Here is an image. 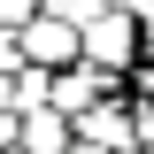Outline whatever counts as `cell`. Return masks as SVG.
I'll return each instance as SVG.
<instances>
[{
	"label": "cell",
	"instance_id": "obj_1",
	"mask_svg": "<svg viewBox=\"0 0 154 154\" xmlns=\"http://www.w3.org/2000/svg\"><path fill=\"white\" fill-rule=\"evenodd\" d=\"M77 62H93V69H139V16L131 8H93V16H77Z\"/></svg>",
	"mask_w": 154,
	"mask_h": 154
},
{
	"label": "cell",
	"instance_id": "obj_6",
	"mask_svg": "<svg viewBox=\"0 0 154 154\" xmlns=\"http://www.w3.org/2000/svg\"><path fill=\"white\" fill-rule=\"evenodd\" d=\"M131 123H139V146H154V93H131Z\"/></svg>",
	"mask_w": 154,
	"mask_h": 154
},
{
	"label": "cell",
	"instance_id": "obj_8",
	"mask_svg": "<svg viewBox=\"0 0 154 154\" xmlns=\"http://www.w3.org/2000/svg\"><path fill=\"white\" fill-rule=\"evenodd\" d=\"M0 69H23V46H16V31H0Z\"/></svg>",
	"mask_w": 154,
	"mask_h": 154
},
{
	"label": "cell",
	"instance_id": "obj_2",
	"mask_svg": "<svg viewBox=\"0 0 154 154\" xmlns=\"http://www.w3.org/2000/svg\"><path fill=\"white\" fill-rule=\"evenodd\" d=\"M116 93H123V77L93 69V62H62V69L46 77V108H62V116H85L93 100H116Z\"/></svg>",
	"mask_w": 154,
	"mask_h": 154
},
{
	"label": "cell",
	"instance_id": "obj_5",
	"mask_svg": "<svg viewBox=\"0 0 154 154\" xmlns=\"http://www.w3.org/2000/svg\"><path fill=\"white\" fill-rule=\"evenodd\" d=\"M69 116L62 108H46V100H38V108H16V146L23 154H69Z\"/></svg>",
	"mask_w": 154,
	"mask_h": 154
},
{
	"label": "cell",
	"instance_id": "obj_9",
	"mask_svg": "<svg viewBox=\"0 0 154 154\" xmlns=\"http://www.w3.org/2000/svg\"><path fill=\"white\" fill-rule=\"evenodd\" d=\"M0 146H16V108H0Z\"/></svg>",
	"mask_w": 154,
	"mask_h": 154
},
{
	"label": "cell",
	"instance_id": "obj_4",
	"mask_svg": "<svg viewBox=\"0 0 154 154\" xmlns=\"http://www.w3.org/2000/svg\"><path fill=\"white\" fill-rule=\"evenodd\" d=\"M69 131L93 139V146H108V154H139V123H131V108H123V93H116V100H93L85 116H69Z\"/></svg>",
	"mask_w": 154,
	"mask_h": 154
},
{
	"label": "cell",
	"instance_id": "obj_11",
	"mask_svg": "<svg viewBox=\"0 0 154 154\" xmlns=\"http://www.w3.org/2000/svg\"><path fill=\"white\" fill-rule=\"evenodd\" d=\"M0 154H23V146H0Z\"/></svg>",
	"mask_w": 154,
	"mask_h": 154
},
{
	"label": "cell",
	"instance_id": "obj_10",
	"mask_svg": "<svg viewBox=\"0 0 154 154\" xmlns=\"http://www.w3.org/2000/svg\"><path fill=\"white\" fill-rule=\"evenodd\" d=\"M69 154H108V146H93V139H69Z\"/></svg>",
	"mask_w": 154,
	"mask_h": 154
},
{
	"label": "cell",
	"instance_id": "obj_7",
	"mask_svg": "<svg viewBox=\"0 0 154 154\" xmlns=\"http://www.w3.org/2000/svg\"><path fill=\"white\" fill-rule=\"evenodd\" d=\"M31 8H38V0H0V31H23V23H31Z\"/></svg>",
	"mask_w": 154,
	"mask_h": 154
},
{
	"label": "cell",
	"instance_id": "obj_3",
	"mask_svg": "<svg viewBox=\"0 0 154 154\" xmlns=\"http://www.w3.org/2000/svg\"><path fill=\"white\" fill-rule=\"evenodd\" d=\"M16 46H23V62H38V69H62V62H77V23L62 16V8H46V0H38L31 23L16 31Z\"/></svg>",
	"mask_w": 154,
	"mask_h": 154
}]
</instances>
